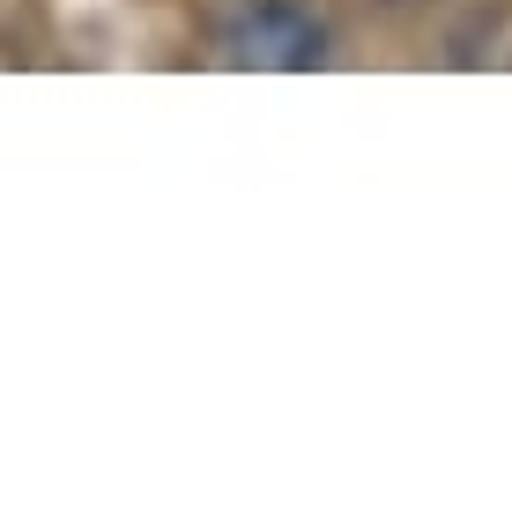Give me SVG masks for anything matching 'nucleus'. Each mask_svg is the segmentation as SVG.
<instances>
[{
  "mask_svg": "<svg viewBox=\"0 0 512 512\" xmlns=\"http://www.w3.org/2000/svg\"><path fill=\"white\" fill-rule=\"evenodd\" d=\"M216 52L245 75H312L334 60V30L312 0H238L216 30Z\"/></svg>",
  "mask_w": 512,
  "mask_h": 512,
  "instance_id": "obj_1",
  "label": "nucleus"
},
{
  "mask_svg": "<svg viewBox=\"0 0 512 512\" xmlns=\"http://www.w3.org/2000/svg\"><path fill=\"white\" fill-rule=\"evenodd\" d=\"M372 8H423V0H372Z\"/></svg>",
  "mask_w": 512,
  "mask_h": 512,
  "instance_id": "obj_2",
  "label": "nucleus"
}]
</instances>
